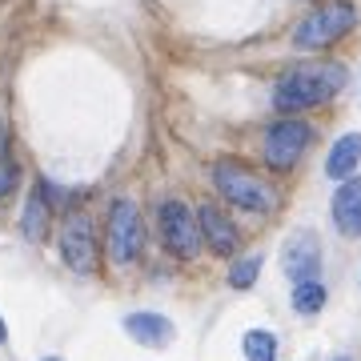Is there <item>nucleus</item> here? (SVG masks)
<instances>
[{
	"mask_svg": "<svg viewBox=\"0 0 361 361\" xmlns=\"http://www.w3.org/2000/svg\"><path fill=\"white\" fill-rule=\"evenodd\" d=\"M334 221L345 237H361V180H341L334 193Z\"/></svg>",
	"mask_w": 361,
	"mask_h": 361,
	"instance_id": "nucleus-9",
	"label": "nucleus"
},
{
	"mask_svg": "<svg viewBox=\"0 0 361 361\" xmlns=\"http://www.w3.org/2000/svg\"><path fill=\"white\" fill-rule=\"evenodd\" d=\"M109 257L116 261V265H129V261L141 257V245H145V225H141V213H137V205L133 201H113V209H109Z\"/></svg>",
	"mask_w": 361,
	"mask_h": 361,
	"instance_id": "nucleus-4",
	"label": "nucleus"
},
{
	"mask_svg": "<svg viewBox=\"0 0 361 361\" xmlns=\"http://www.w3.org/2000/svg\"><path fill=\"white\" fill-rule=\"evenodd\" d=\"M125 329H129L141 345H165L169 337H173V325H169L161 313H133V317H125Z\"/></svg>",
	"mask_w": 361,
	"mask_h": 361,
	"instance_id": "nucleus-11",
	"label": "nucleus"
},
{
	"mask_svg": "<svg viewBox=\"0 0 361 361\" xmlns=\"http://www.w3.org/2000/svg\"><path fill=\"white\" fill-rule=\"evenodd\" d=\"M257 273H261V257H249V261H237L229 273V281L237 285V289H249V285L257 281Z\"/></svg>",
	"mask_w": 361,
	"mask_h": 361,
	"instance_id": "nucleus-16",
	"label": "nucleus"
},
{
	"mask_svg": "<svg viewBox=\"0 0 361 361\" xmlns=\"http://www.w3.org/2000/svg\"><path fill=\"white\" fill-rule=\"evenodd\" d=\"M157 217H161V241H165L177 257H197V249H201V221H193L189 205L165 201Z\"/></svg>",
	"mask_w": 361,
	"mask_h": 361,
	"instance_id": "nucleus-5",
	"label": "nucleus"
},
{
	"mask_svg": "<svg viewBox=\"0 0 361 361\" xmlns=\"http://www.w3.org/2000/svg\"><path fill=\"white\" fill-rule=\"evenodd\" d=\"M285 273L293 277V285L301 281H317V273H322V245H317V237L313 233H293L289 241H285Z\"/></svg>",
	"mask_w": 361,
	"mask_h": 361,
	"instance_id": "nucleus-7",
	"label": "nucleus"
},
{
	"mask_svg": "<svg viewBox=\"0 0 361 361\" xmlns=\"http://www.w3.org/2000/svg\"><path fill=\"white\" fill-rule=\"evenodd\" d=\"M353 20H357V13H353V4H341V0H334V4H322L317 13H310L301 25H297L293 40L297 49H325V44H334V40H341L353 28Z\"/></svg>",
	"mask_w": 361,
	"mask_h": 361,
	"instance_id": "nucleus-3",
	"label": "nucleus"
},
{
	"mask_svg": "<svg viewBox=\"0 0 361 361\" xmlns=\"http://www.w3.org/2000/svg\"><path fill=\"white\" fill-rule=\"evenodd\" d=\"M357 161H361V137H357V133H345V137L329 149L325 173H329L334 180H341V177H349V173L357 169Z\"/></svg>",
	"mask_w": 361,
	"mask_h": 361,
	"instance_id": "nucleus-12",
	"label": "nucleus"
},
{
	"mask_svg": "<svg viewBox=\"0 0 361 361\" xmlns=\"http://www.w3.org/2000/svg\"><path fill=\"white\" fill-rule=\"evenodd\" d=\"M49 361H52V357H49Z\"/></svg>",
	"mask_w": 361,
	"mask_h": 361,
	"instance_id": "nucleus-18",
	"label": "nucleus"
},
{
	"mask_svg": "<svg viewBox=\"0 0 361 361\" xmlns=\"http://www.w3.org/2000/svg\"><path fill=\"white\" fill-rule=\"evenodd\" d=\"M61 253H65V265H73L77 273H89L92 265H97V241H92V221L89 217H73L65 225Z\"/></svg>",
	"mask_w": 361,
	"mask_h": 361,
	"instance_id": "nucleus-8",
	"label": "nucleus"
},
{
	"mask_svg": "<svg viewBox=\"0 0 361 361\" xmlns=\"http://www.w3.org/2000/svg\"><path fill=\"white\" fill-rule=\"evenodd\" d=\"M345 85V68L329 65V61H317V65H301L293 68L289 77L277 80L273 89V104L281 113H297V109H313V104L329 101L334 92H341Z\"/></svg>",
	"mask_w": 361,
	"mask_h": 361,
	"instance_id": "nucleus-1",
	"label": "nucleus"
},
{
	"mask_svg": "<svg viewBox=\"0 0 361 361\" xmlns=\"http://www.w3.org/2000/svg\"><path fill=\"white\" fill-rule=\"evenodd\" d=\"M213 180H217V189L225 193V201H233V205L245 209V213H269L273 209L269 185L261 177H253L249 169L233 165V161H221V165L213 169Z\"/></svg>",
	"mask_w": 361,
	"mask_h": 361,
	"instance_id": "nucleus-2",
	"label": "nucleus"
},
{
	"mask_svg": "<svg viewBox=\"0 0 361 361\" xmlns=\"http://www.w3.org/2000/svg\"><path fill=\"white\" fill-rule=\"evenodd\" d=\"M245 357L249 361H273L277 357V341H273V334H265V329L245 334Z\"/></svg>",
	"mask_w": 361,
	"mask_h": 361,
	"instance_id": "nucleus-15",
	"label": "nucleus"
},
{
	"mask_svg": "<svg viewBox=\"0 0 361 361\" xmlns=\"http://www.w3.org/2000/svg\"><path fill=\"white\" fill-rule=\"evenodd\" d=\"M322 305H325V285H322V277H317V281L293 285V310H297V313H322Z\"/></svg>",
	"mask_w": 361,
	"mask_h": 361,
	"instance_id": "nucleus-14",
	"label": "nucleus"
},
{
	"mask_svg": "<svg viewBox=\"0 0 361 361\" xmlns=\"http://www.w3.org/2000/svg\"><path fill=\"white\" fill-rule=\"evenodd\" d=\"M310 125L305 121H277L269 133H265V161L273 169H289L297 157L310 149Z\"/></svg>",
	"mask_w": 361,
	"mask_h": 361,
	"instance_id": "nucleus-6",
	"label": "nucleus"
},
{
	"mask_svg": "<svg viewBox=\"0 0 361 361\" xmlns=\"http://www.w3.org/2000/svg\"><path fill=\"white\" fill-rule=\"evenodd\" d=\"M44 229H49V201H44V193H32L25 205V237L44 241Z\"/></svg>",
	"mask_w": 361,
	"mask_h": 361,
	"instance_id": "nucleus-13",
	"label": "nucleus"
},
{
	"mask_svg": "<svg viewBox=\"0 0 361 361\" xmlns=\"http://www.w3.org/2000/svg\"><path fill=\"white\" fill-rule=\"evenodd\" d=\"M0 341H4V322H0Z\"/></svg>",
	"mask_w": 361,
	"mask_h": 361,
	"instance_id": "nucleus-17",
	"label": "nucleus"
},
{
	"mask_svg": "<svg viewBox=\"0 0 361 361\" xmlns=\"http://www.w3.org/2000/svg\"><path fill=\"white\" fill-rule=\"evenodd\" d=\"M197 217H201V237L209 241V249H213V253H233V249H237V229L221 217L217 205H201V213H197Z\"/></svg>",
	"mask_w": 361,
	"mask_h": 361,
	"instance_id": "nucleus-10",
	"label": "nucleus"
}]
</instances>
